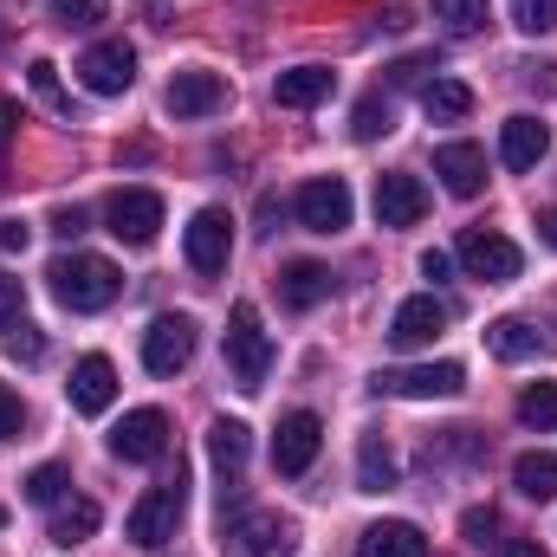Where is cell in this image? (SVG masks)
I'll list each match as a JSON object with an SVG mask.
<instances>
[{
	"label": "cell",
	"instance_id": "30bf717a",
	"mask_svg": "<svg viewBox=\"0 0 557 557\" xmlns=\"http://www.w3.org/2000/svg\"><path fill=\"white\" fill-rule=\"evenodd\" d=\"M383 396H403V403H447L467 389V370L460 363H416V370H383L376 376Z\"/></svg>",
	"mask_w": 557,
	"mask_h": 557
},
{
	"label": "cell",
	"instance_id": "f546056e",
	"mask_svg": "<svg viewBox=\"0 0 557 557\" xmlns=\"http://www.w3.org/2000/svg\"><path fill=\"white\" fill-rule=\"evenodd\" d=\"M65 493H72V473H65L59 460H46V467L26 473V499H33V506H59Z\"/></svg>",
	"mask_w": 557,
	"mask_h": 557
},
{
	"label": "cell",
	"instance_id": "f1b7e54d",
	"mask_svg": "<svg viewBox=\"0 0 557 557\" xmlns=\"http://www.w3.org/2000/svg\"><path fill=\"white\" fill-rule=\"evenodd\" d=\"M434 20L467 39V33H480V26L493 20V0H434Z\"/></svg>",
	"mask_w": 557,
	"mask_h": 557
},
{
	"label": "cell",
	"instance_id": "7c38bea8",
	"mask_svg": "<svg viewBox=\"0 0 557 557\" xmlns=\"http://www.w3.org/2000/svg\"><path fill=\"white\" fill-rule=\"evenodd\" d=\"M111 454L131 460V467H149L169 454V416L162 409H131V416L111 428Z\"/></svg>",
	"mask_w": 557,
	"mask_h": 557
},
{
	"label": "cell",
	"instance_id": "44dd1931",
	"mask_svg": "<svg viewBox=\"0 0 557 557\" xmlns=\"http://www.w3.org/2000/svg\"><path fill=\"white\" fill-rule=\"evenodd\" d=\"M357 557H428V539L409 519H376V525H363Z\"/></svg>",
	"mask_w": 557,
	"mask_h": 557
},
{
	"label": "cell",
	"instance_id": "7bdbcfd3",
	"mask_svg": "<svg viewBox=\"0 0 557 557\" xmlns=\"http://www.w3.org/2000/svg\"><path fill=\"white\" fill-rule=\"evenodd\" d=\"M447 273H454V253L428 247V253H421V278H447Z\"/></svg>",
	"mask_w": 557,
	"mask_h": 557
},
{
	"label": "cell",
	"instance_id": "4fadbf2b",
	"mask_svg": "<svg viewBox=\"0 0 557 557\" xmlns=\"http://www.w3.org/2000/svg\"><path fill=\"white\" fill-rule=\"evenodd\" d=\"M104 214H111V234H117L124 247H149L156 227H162V195H156V188H117Z\"/></svg>",
	"mask_w": 557,
	"mask_h": 557
},
{
	"label": "cell",
	"instance_id": "1f68e13d",
	"mask_svg": "<svg viewBox=\"0 0 557 557\" xmlns=\"http://www.w3.org/2000/svg\"><path fill=\"white\" fill-rule=\"evenodd\" d=\"M512 26L519 33H557V0H512Z\"/></svg>",
	"mask_w": 557,
	"mask_h": 557
},
{
	"label": "cell",
	"instance_id": "74e56055",
	"mask_svg": "<svg viewBox=\"0 0 557 557\" xmlns=\"http://www.w3.org/2000/svg\"><path fill=\"white\" fill-rule=\"evenodd\" d=\"M460 532H467V539H473V545H486V539H493V532H499V512H493V506H473V512H467V519H460Z\"/></svg>",
	"mask_w": 557,
	"mask_h": 557
},
{
	"label": "cell",
	"instance_id": "d6986e66",
	"mask_svg": "<svg viewBox=\"0 0 557 557\" xmlns=\"http://www.w3.org/2000/svg\"><path fill=\"white\" fill-rule=\"evenodd\" d=\"M545 149H552V131H545L532 111H519V117L499 124V162H506V169H539Z\"/></svg>",
	"mask_w": 557,
	"mask_h": 557
},
{
	"label": "cell",
	"instance_id": "9c48e42d",
	"mask_svg": "<svg viewBox=\"0 0 557 557\" xmlns=\"http://www.w3.org/2000/svg\"><path fill=\"white\" fill-rule=\"evenodd\" d=\"M78 85H85L91 98H124V91L137 85V52H131L124 39H98V46L78 59Z\"/></svg>",
	"mask_w": 557,
	"mask_h": 557
},
{
	"label": "cell",
	"instance_id": "d4e9b609",
	"mask_svg": "<svg viewBox=\"0 0 557 557\" xmlns=\"http://www.w3.org/2000/svg\"><path fill=\"white\" fill-rule=\"evenodd\" d=\"M208 454H214V467H221L227 480H240V467H247V454H253L247 421H214V428H208Z\"/></svg>",
	"mask_w": 557,
	"mask_h": 557
},
{
	"label": "cell",
	"instance_id": "e575fe53",
	"mask_svg": "<svg viewBox=\"0 0 557 557\" xmlns=\"http://www.w3.org/2000/svg\"><path fill=\"white\" fill-rule=\"evenodd\" d=\"M389 131H396V111H389V98H363V104H357V137L376 143V137H389Z\"/></svg>",
	"mask_w": 557,
	"mask_h": 557
},
{
	"label": "cell",
	"instance_id": "52a82bcc",
	"mask_svg": "<svg viewBox=\"0 0 557 557\" xmlns=\"http://www.w3.org/2000/svg\"><path fill=\"white\" fill-rule=\"evenodd\" d=\"M454 260H460L473 278H486V285H512L519 267H525V253H519L506 234H493V227H467L460 247H454Z\"/></svg>",
	"mask_w": 557,
	"mask_h": 557
},
{
	"label": "cell",
	"instance_id": "7402d4cb",
	"mask_svg": "<svg viewBox=\"0 0 557 557\" xmlns=\"http://www.w3.org/2000/svg\"><path fill=\"white\" fill-rule=\"evenodd\" d=\"M278 298H285L292 311L324 305V298H331V267H318V260H292V267L278 273Z\"/></svg>",
	"mask_w": 557,
	"mask_h": 557
},
{
	"label": "cell",
	"instance_id": "f6af8a7d",
	"mask_svg": "<svg viewBox=\"0 0 557 557\" xmlns=\"http://www.w3.org/2000/svg\"><path fill=\"white\" fill-rule=\"evenodd\" d=\"M545 240L557 247V214H545Z\"/></svg>",
	"mask_w": 557,
	"mask_h": 557
},
{
	"label": "cell",
	"instance_id": "e0dca14e",
	"mask_svg": "<svg viewBox=\"0 0 557 557\" xmlns=\"http://www.w3.org/2000/svg\"><path fill=\"white\" fill-rule=\"evenodd\" d=\"M434 175H441L447 195L473 201V195L486 188V149H480V143H441V149H434Z\"/></svg>",
	"mask_w": 557,
	"mask_h": 557
},
{
	"label": "cell",
	"instance_id": "7a4b0ae2",
	"mask_svg": "<svg viewBox=\"0 0 557 557\" xmlns=\"http://www.w3.org/2000/svg\"><path fill=\"white\" fill-rule=\"evenodd\" d=\"M267 370H273V337L260 331V305L240 298L227 311V376H234V389L260 396L267 389Z\"/></svg>",
	"mask_w": 557,
	"mask_h": 557
},
{
	"label": "cell",
	"instance_id": "f35d334b",
	"mask_svg": "<svg viewBox=\"0 0 557 557\" xmlns=\"http://www.w3.org/2000/svg\"><path fill=\"white\" fill-rule=\"evenodd\" d=\"M20 428H26V409H20V396H13V389L0 383V441H13Z\"/></svg>",
	"mask_w": 557,
	"mask_h": 557
},
{
	"label": "cell",
	"instance_id": "2e32d148",
	"mask_svg": "<svg viewBox=\"0 0 557 557\" xmlns=\"http://www.w3.org/2000/svg\"><path fill=\"white\" fill-rule=\"evenodd\" d=\"M65 396H72V409L78 416H104L111 403H117V363L111 357H78L72 363V383H65Z\"/></svg>",
	"mask_w": 557,
	"mask_h": 557
},
{
	"label": "cell",
	"instance_id": "ab89813d",
	"mask_svg": "<svg viewBox=\"0 0 557 557\" xmlns=\"http://www.w3.org/2000/svg\"><path fill=\"white\" fill-rule=\"evenodd\" d=\"M52 234H59V240H78V234H85V208H59V214H52Z\"/></svg>",
	"mask_w": 557,
	"mask_h": 557
},
{
	"label": "cell",
	"instance_id": "277c9868",
	"mask_svg": "<svg viewBox=\"0 0 557 557\" xmlns=\"http://www.w3.org/2000/svg\"><path fill=\"white\" fill-rule=\"evenodd\" d=\"M221 552L227 557H292V525L278 512H221Z\"/></svg>",
	"mask_w": 557,
	"mask_h": 557
},
{
	"label": "cell",
	"instance_id": "d590c367",
	"mask_svg": "<svg viewBox=\"0 0 557 557\" xmlns=\"http://www.w3.org/2000/svg\"><path fill=\"white\" fill-rule=\"evenodd\" d=\"M26 78H33V91H39L52 111H72V98L59 91V65H52V59H33V65H26Z\"/></svg>",
	"mask_w": 557,
	"mask_h": 557
},
{
	"label": "cell",
	"instance_id": "b9f144b4",
	"mask_svg": "<svg viewBox=\"0 0 557 557\" xmlns=\"http://www.w3.org/2000/svg\"><path fill=\"white\" fill-rule=\"evenodd\" d=\"M428 65H434V59H403V65H389V85H421Z\"/></svg>",
	"mask_w": 557,
	"mask_h": 557
},
{
	"label": "cell",
	"instance_id": "9a60e30c",
	"mask_svg": "<svg viewBox=\"0 0 557 557\" xmlns=\"http://www.w3.org/2000/svg\"><path fill=\"white\" fill-rule=\"evenodd\" d=\"M441 331H447V305H441L434 292L403 298V305H396V318H389V344H396V350H428Z\"/></svg>",
	"mask_w": 557,
	"mask_h": 557
},
{
	"label": "cell",
	"instance_id": "ba28073f",
	"mask_svg": "<svg viewBox=\"0 0 557 557\" xmlns=\"http://www.w3.org/2000/svg\"><path fill=\"white\" fill-rule=\"evenodd\" d=\"M182 253H188V267L201 278L227 273V253H234V221H227V208H201V214L188 221V234H182Z\"/></svg>",
	"mask_w": 557,
	"mask_h": 557
},
{
	"label": "cell",
	"instance_id": "cb8c5ba5",
	"mask_svg": "<svg viewBox=\"0 0 557 557\" xmlns=\"http://www.w3.org/2000/svg\"><path fill=\"white\" fill-rule=\"evenodd\" d=\"M357 486L363 493H389L396 486V447L383 434H363L357 441Z\"/></svg>",
	"mask_w": 557,
	"mask_h": 557
},
{
	"label": "cell",
	"instance_id": "8992f818",
	"mask_svg": "<svg viewBox=\"0 0 557 557\" xmlns=\"http://www.w3.org/2000/svg\"><path fill=\"white\" fill-rule=\"evenodd\" d=\"M195 357V318L188 311H162L149 331H143V370L149 376H182Z\"/></svg>",
	"mask_w": 557,
	"mask_h": 557
},
{
	"label": "cell",
	"instance_id": "5b68a950",
	"mask_svg": "<svg viewBox=\"0 0 557 557\" xmlns=\"http://www.w3.org/2000/svg\"><path fill=\"white\" fill-rule=\"evenodd\" d=\"M292 208H298V227H305V234H344L357 201H350V182H344V175H311Z\"/></svg>",
	"mask_w": 557,
	"mask_h": 557
},
{
	"label": "cell",
	"instance_id": "60d3db41",
	"mask_svg": "<svg viewBox=\"0 0 557 557\" xmlns=\"http://www.w3.org/2000/svg\"><path fill=\"white\" fill-rule=\"evenodd\" d=\"M26 240H33L26 221H0V253H26Z\"/></svg>",
	"mask_w": 557,
	"mask_h": 557
},
{
	"label": "cell",
	"instance_id": "836d02e7",
	"mask_svg": "<svg viewBox=\"0 0 557 557\" xmlns=\"http://www.w3.org/2000/svg\"><path fill=\"white\" fill-rule=\"evenodd\" d=\"M104 13H111V0H52V20L59 26H78V33H91Z\"/></svg>",
	"mask_w": 557,
	"mask_h": 557
},
{
	"label": "cell",
	"instance_id": "8d00e7d4",
	"mask_svg": "<svg viewBox=\"0 0 557 557\" xmlns=\"http://www.w3.org/2000/svg\"><path fill=\"white\" fill-rule=\"evenodd\" d=\"M20 311H26V285H20L13 273H0V331L20 324Z\"/></svg>",
	"mask_w": 557,
	"mask_h": 557
},
{
	"label": "cell",
	"instance_id": "ac0fdd59",
	"mask_svg": "<svg viewBox=\"0 0 557 557\" xmlns=\"http://www.w3.org/2000/svg\"><path fill=\"white\" fill-rule=\"evenodd\" d=\"M421 214H428V188H421V175H409V169L376 175V221H383V227H416Z\"/></svg>",
	"mask_w": 557,
	"mask_h": 557
},
{
	"label": "cell",
	"instance_id": "83f0119b",
	"mask_svg": "<svg viewBox=\"0 0 557 557\" xmlns=\"http://www.w3.org/2000/svg\"><path fill=\"white\" fill-rule=\"evenodd\" d=\"M512 486L525 493V499H557V454H519L512 460Z\"/></svg>",
	"mask_w": 557,
	"mask_h": 557
},
{
	"label": "cell",
	"instance_id": "3957f363",
	"mask_svg": "<svg viewBox=\"0 0 557 557\" xmlns=\"http://www.w3.org/2000/svg\"><path fill=\"white\" fill-rule=\"evenodd\" d=\"M182 512H188V486H182V473H175V480L149 486L137 506H131V519H124V539H131L137 552H162V545L175 539Z\"/></svg>",
	"mask_w": 557,
	"mask_h": 557
},
{
	"label": "cell",
	"instance_id": "ee69618b",
	"mask_svg": "<svg viewBox=\"0 0 557 557\" xmlns=\"http://www.w3.org/2000/svg\"><path fill=\"white\" fill-rule=\"evenodd\" d=\"M499 557H552V552H545L539 539H506V545H499Z\"/></svg>",
	"mask_w": 557,
	"mask_h": 557
},
{
	"label": "cell",
	"instance_id": "bcb514c9",
	"mask_svg": "<svg viewBox=\"0 0 557 557\" xmlns=\"http://www.w3.org/2000/svg\"><path fill=\"white\" fill-rule=\"evenodd\" d=\"M0 525H7V506H0Z\"/></svg>",
	"mask_w": 557,
	"mask_h": 557
},
{
	"label": "cell",
	"instance_id": "484cf974",
	"mask_svg": "<svg viewBox=\"0 0 557 557\" xmlns=\"http://www.w3.org/2000/svg\"><path fill=\"white\" fill-rule=\"evenodd\" d=\"M98 525H104L98 499H65V506L52 512V545H65V552H72V545H85Z\"/></svg>",
	"mask_w": 557,
	"mask_h": 557
},
{
	"label": "cell",
	"instance_id": "6da1fadb",
	"mask_svg": "<svg viewBox=\"0 0 557 557\" xmlns=\"http://www.w3.org/2000/svg\"><path fill=\"white\" fill-rule=\"evenodd\" d=\"M46 278H52V298H59L65 311H104V305L124 292V273H117L104 253H59Z\"/></svg>",
	"mask_w": 557,
	"mask_h": 557
},
{
	"label": "cell",
	"instance_id": "ffe728a7",
	"mask_svg": "<svg viewBox=\"0 0 557 557\" xmlns=\"http://www.w3.org/2000/svg\"><path fill=\"white\" fill-rule=\"evenodd\" d=\"M331 91H337V72H331V65H292V72H278L273 104H285V111H311V104H324Z\"/></svg>",
	"mask_w": 557,
	"mask_h": 557
},
{
	"label": "cell",
	"instance_id": "8fae6325",
	"mask_svg": "<svg viewBox=\"0 0 557 557\" xmlns=\"http://www.w3.org/2000/svg\"><path fill=\"white\" fill-rule=\"evenodd\" d=\"M318 447H324V421L311 416V409L278 416V428H273V467L285 473V480H298V473L318 460Z\"/></svg>",
	"mask_w": 557,
	"mask_h": 557
},
{
	"label": "cell",
	"instance_id": "4316f807",
	"mask_svg": "<svg viewBox=\"0 0 557 557\" xmlns=\"http://www.w3.org/2000/svg\"><path fill=\"white\" fill-rule=\"evenodd\" d=\"M486 350H493L499 363H519V357H539V331H532L525 318H499V324H486Z\"/></svg>",
	"mask_w": 557,
	"mask_h": 557
},
{
	"label": "cell",
	"instance_id": "4dcf8cb0",
	"mask_svg": "<svg viewBox=\"0 0 557 557\" xmlns=\"http://www.w3.org/2000/svg\"><path fill=\"white\" fill-rule=\"evenodd\" d=\"M519 421L525 428H557V383H532L519 396Z\"/></svg>",
	"mask_w": 557,
	"mask_h": 557
},
{
	"label": "cell",
	"instance_id": "5bb4252c",
	"mask_svg": "<svg viewBox=\"0 0 557 557\" xmlns=\"http://www.w3.org/2000/svg\"><path fill=\"white\" fill-rule=\"evenodd\" d=\"M162 104H169V117H214V111H227V78L221 72H175Z\"/></svg>",
	"mask_w": 557,
	"mask_h": 557
},
{
	"label": "cell",
	"instance_id": "d6a6232c",
	"mask_svg": "<svg viewBox=\"0 0 557 557\" xmlns=\"http://www.w3.org/2000/svg\"><path fill=\"white\" fill-rule=\"evenodd\" d=\"M0 344H7V357H20V363H39V357H46V337H39V324H26V318L7 324Z\"/></svg>",
	"mask_w": 557,
	"mask_h": 557
},
{
	"label": "cell",
	"instance_id": "603a6c76",
	"mask_svg": "<svg viewBox=\"0 0 557 557\" xmlns=\"http://www.w3.org/2000/svg\"><path fill=\"white\" fill-rule=\"evenodd\" d=\"M421 111H428V124H460V117H473V85L434 78V85H421Z\"/></svg>",
	"mask_w": 557,
	"mask_h": 557
}]
</instances>
